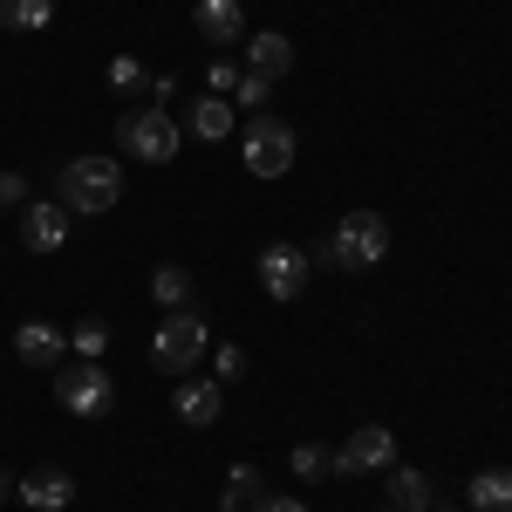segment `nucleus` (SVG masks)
Segmentation results:
<instances>
[{
  "mask_svg": "<svg viewBox=\"0 0 512 512\" xmlns=\"http://www.w3.org/2000/svg\"><path fill=\"white\" fill-rule=\"evenodd\" d=\"M55 198L76 212V219H96V212H110L123 198V171L117 158H69L62 164V178H55Z\"/></svg>",
  "mask_w": 512,
  "mask_h": 512,
  "instance_id": "nucleus-1",
  "label": "nucleus"
},
{
  "mask_svg": "<svg viewBox=\"0 0 512 512\" xmlns=\"http://www.w3.org/2000/svg\"><path fill=\"white\" fill-rule=\"evenodd\" d=\"M383 253H390V226H383V212H342L335 233H328V246H321V260H335V267H349V274L376 267Z\"/></svg>",
  "mask_w": 512,
  "mask_h": 512,
  "instance_id": "nucleus-2",
  "label": "nucleus"
},
{
  "mask_svg": "<svg viewBox=\"0 0 512 512\" xmlns=\"http://www.w3.org/2000/svg\"><path fill=\"white\" fill-rule=\"evenodd\" d=\"M205 315L198 308H171V315L158 321V335H151V362L158 369H198V355H205Z\"/></svg>",
  "mask_w": 512,
  "mask_h": 512,
  "instance_id": "nucleus-3",
  "label": "nucleus"
},
{
  "mask_svg": "<svg viewBox=\"0 0 512 512\" xmlns=\"http://www.w3.org/2000/svg\"><path fill=\"white\" fill-rule=\"evenodd\" d=\"M55 396H62V410H69V417H110L117 383H110V369H103V362H69V369H55Z\"/></svg>",
  "mask_w": 512,
  "mask_h": 512,
  "instance_id": "nucleus-4",
  "label": "nucleus"
},
{
  "mask_svg": "<svg viewBox=\"0 0 512 512\" xmlns=\"http://www.w3.org/2000/svg\"><path fill=\"white\" fill-rule=\"evenodd\" d=\"M239 144H246V171H253V178H280V171H294V151H301L294 123H280V117H253Z\"/></svg>",
  "mask_w": 512,
  "mask_h": 512,
  "instance_id": "nucleus-5",
  "label": "nucleus"
},
{
  "mask_svg": "<svg viewBox=\"0 0 512 512\" xmlns=\"http://www.w3.org/2000/svg\"><path fill=\"white\" fill-rule=\"evenodd\" d=\"M117 144L130 151V158H144V164H171V158H178V123L164 117V103L130 110V117L117 123Z\"/></svg>",
  "mask_w": 512,
  "mask_h": 512,
  "instance_id": "nucleus-6",
  "label": "nucleus"
},
{
  "mask_svg": "<svg viewBox=\"0 0 512 512\" xmlns=\"http://www.w3.org/2000/svg\"><path fill=\"white\" fill-rule=\"evenodd\" d=\"M396 465V431L390 424H362L349 431V444L335 451V478H369V472H390Z\"/></svg>",
  "mask_w": 512,
  "mask_h": 512,
  "instance_id": "nucleus-7",
  "label": "nucleus"
},
{
  "mask_svg": "<svg viewBox=\"0 0 512 512\" xmlns=\"http://www.w3.org/2000/svg\"><path fill=\"white\" fill-rule=\"evenodd\" d=\"M76 233V212L62 205V198H28L21 205V246L28 253H62Z\"/></svg>",
  "mask_w": 512,
  "mask_h": 512,
  "instance_id": "nucleus-8",
  "label": "nucleus"
},
{
  "mask_svg": "<svg viewBox=\"0 0 512 512\" xmlns=\"http://www.w3.org/2000/svg\"><path fill=\"white\" fill-rule=\"evenodd\" d=\"M308 274H315V260H308L301 246H287V239H274V246L260 253V287H267V301H301V294H308Z\"/></svg>",
  "mask_w": 512,
  "mask_h": 512,
  "instance_id": "nucleus-9",
  "label": "nucleus"
},
{
  "mask_svg": "<svg viewBox=\"0 0 512 512\" xmlns=\"http://www.w3.org/2000/svg\"><path fill=\"white\" fill-rule=\"evenodd\" d=\"M192 28H198V41H212V48H233V41H246V7H239V0H198Z\"/></svg>",
  "mask_w": 512,
  "mask_h": 512,
  "instance_id": "nucleus-10",
  "label": "nucleus"
},
{
  "mask_svg": "<svg viewBox=\"0 0 512 512\" xmlns=\"http://www.w3.org/2000/svg\"><path fill=\"white\" fill-rule=\"evenodd\" d=\"M226 383H205V376H192V383H178V396H171V410H178V424H192V431H205V424H219V410H226Z\"/></svg>",
  "mask_w": 512,
  "mask_h": 512,
  "instance_id": "nucleus-11",
  "label": "nucleus"
},
{
  "mask_svg": "<svg viewBox=\"0 0 512 512\" xmlns=\"http://www.w3.org/2000/svg\"><path fill=\"white\" fill-rule=\"evenodd\" d=\"M62 349H69V335H62V328H48V321H21V328H14V355H21L28 369H55Z\"/></svg>",
  "mask_w": 512,
  "mask_h": 512,
  "instance_id": "nucleus-12",
  "label": "nucleus"
},
{
  "mask_svg": "<svg viewBox=\"0 0 512 512\" xmlns=\"http://www.w3.org/2000/svg\"><path fill=\"white\" fill-rule=\"evenodd\" d=\"M246 69H253V76H267V82H280L287 69H294V41L280 35V28L253 35V41H246Z\"/></svg>",
  "mask_w": 512,
  "mask_h": 512,
  "instance_id": "nucleus-13",
  "label": "nucleus"
},
{
  "mask_svg": "<svg viewBox=\"0 0 512 512\" xmlns=\"http://www.w3.org/2000/svg\"><path fill=\"white\" fill-rule=\"evenodd\" d=\"M21 506H35V512L76 506V478H69V472H28V478H21Z\"/></svg>",
  "mask_w": 512,
  "mask_h": 512,
  "instance_id": "nucleus-14",
  "label": "nucleus"
},
{
  "mask_svg": "<svg viewBox=\"0 0 512 512\" xmlns=\"http://www.w3.org/2000/svg\"><path fill=\"white\" fill-rule=\"evenodd\" d=\"M185 130L192 137H205V144H219V137H233V103L226 96H192V110H185Z\"/></svg>",
  "mask_w": 512,
  "mask_h": 512,
  "instance_id": "nucleus-15",
  "label": "nucleus"
},
{
  "mask_svg": "<svg viewBox=\"0 0 512 512\" xmlns=\"http://www.w3.org/2000/svg\"><path fill=\"white\" fill-rule=\"evenodd\" d=\"M390 512H431L437 506V492H431V478L417 472V465H390Z\"/></svg>",
  "mask_w": 512,
  "mask_h": 512,
  "instance_id": "nucleus-16",
  "label": "nucleus"
},
{
  "mask_svg": "<svg viewBox=\"0 0 512 512\" xmlns=\"http://www.w3.org/2000/svg\"><path fill=\"white\" fill-rule=\"evenodd\" d=\"M465 506L472 512H512V472L506 465H485L478 478H465Z\"/></svg>",
  "mask_w": 512,
  "mask_h": 512,
  "instance_id": "nucleus-17",
  "label": "nucleus"
},
{
  "mask_svg": "<svg viewBox=\"0 0 512 512\" xmlns=\"http://www.w3.org/2000/svg\"><path fill=\"white\" fill-rule=\"evenodd\" d=\"M0 28H14V35L55 28V0H0Z\"/></svg>",
  "mask_w": 512,
  "mask_h": 512,
  "instance_id": "nucleus-18",
  "label": "nucleus"
},
{
  "mask_svg": "<svg viewBox=\"0 0 512 512\" xmlns=\"http://www.w3.org/2000/svg\"><path fill=\"white\" fill-rule=\"evenodd\" d=\"M151 301H158L164 315H171V308H192V274H185L178 260H164L158 274H151Z\"/></svg>",
  "mask_w": 512,
  "mask_h": 512,
  "instance_id": "nucleus-19",
  "label": "nucleus"
},
{
  "mask_svg": "<svg viewBox=\"0 0 512 512\" xmlns=\"http://www.w3.org/2000/svg\"><path fill=\"white\" fill-rule=\"evenodd\" d=\"M103 82H110L117 96H151V69H144L137 55H110V69H103Z\"/></svg>",
  "mask_w": 512,
  "mask_h": 512,
  "instance_id": "nucleus-20",
  "label": "nucleus"
},
{
  "mask_svg": "<svg viewBox=\"0 0 512 512\" xmlns=\"http://www.w3.org/2000/svg\"><path fill=\"white\" fill-rule=\"evenodd\" d=\"M69 349H76V362H103V349H110V328L89 315V321H76L69 328Z\"/></svg>",
  "mask_w": 512,
  "mask_h": 512,
  "instance_id": "nucleus-21",
  "label": "nucleus"
},
{
  "mask_svg": "<svg viewBox=\"0 0 512 512\" xmlns=\"http://www.w3.org/2000/svg\"><path fill=\"white\" fill-rule=\"evenodd\" d=\"M335 472V451H321V444H294V478H328Z\"/></svg>",
  "mask_w": 512,
  "mask_h": 512,
  "instance_id": "nucleus-22",
  "label": "nucleus"
},
{
  "mask_svg": "<svg viewBox=\"0 0 512 512\" xmlns=\"http://www.w3.org/2000/svg\"><path fill=\"white\" fill-rule=\"evenodd\" d=\"M267 96H274V82H267V76H253V69H239V89H233V103H246V110L260 117V110H267Z\"/></svg>",
  "mask_w": 512,
  "mask_h": 512,
  "instance_id": "nucleus-23",
  "label": "nucleus"
},
{
  "mask_svg": "<svg viewBox=\"0 0 512 512\" xmlns=\"http://www.w3.org/2000/svg\"><path fill=\"white\" fill-rule=\"evenodd\" d=\"M260 499V472L253 465H233V478H226V506H253Z\"/></svg>",
  "mask_w": 512,
  "mask_h": 512,
  "instance_id": "nucleus-24",
  "label": "nucleus"
},
{
  "mask_svg": "<svg viewBox=\"0 0 512 512\" xmlns=\"http://www.w3.org/2000/svg\"><path fill=\"white\" fill-rule=\"evenodd\" d=\"M205 89H212V96H233V89H239V69L226 62V55H212V69H205Z\"/></svg>",
  "mask_w": 512,
  "mask_h": 512,
  "instance_id": "nucleus-25",
  "label": "nucleus"
},
{
  "mask_svg": "<svg viewBox=\"0 0 512 512\" xmlns=\"http://www.w3.org/2000/svg\"><path fill=\"white\" fill-rule=\"evenodd\" d=\"M239 376H246V349L226 342V349H219V383H239Z\"/></svg>",
  "mask_w": 512,
  "mask_h": 512,
  "instance_id": "nucleus-26",
  "label": "nucleus"
},
{
  "mask_svg": "<svg viewBox=\"0 0 512 512\" xmlns=\"http://www.w3.org/2000/svg\"><path fill=\"white\" fill-rule=\"evenodd\" d=\"M0 205H28V178L21 171H0Z\"/></svg>",
  "mask_w": 512,
  "mask_h": 512,
  "instance_id": "nucleus-27",
  "label": "nucleus"
},
{
  "mask_svg": "<svg viewBox=\"0 0 512 512\" xmlns=\"http://www.w3.org/2000/svg\"><path fill=\"white\" fill-rule=\"evenodd\" d=\"M253 512H308L301 499H253Z\"/></svg>",
  "mask_w": 512,
  "mask_h": 512,
  "instance_id": "nucleus-28",
  "label": "nucleus"
},
{
  "mask_svg": "<svg viewBox=\"0 0 512 512\" xmlns=\"http://www.w3.org/2000/svg\"><path fill=\"white\" fill-rule=\"evenodd\" d=\"M431 512H458V506H431Z\"/></svg>",
  "mask_w": 512,
  "mask_h": 512,
  "instance_id": "nucleus-29",
  "label": "nucleus"
},
{
  "mask_svg": "<svg viewBox=\"0 0 512 512\" xmlns=\"http://www.w3.org/2000/svg\"><path fill=\"white\" fill-rule=\"evenodd\" d=\"M219 512H246V506H219Z\"/></svg>",
  "mask_w": 512,
  "mask_h": 512,
  "instance_id": "nucleus-30",
  "label": "nucleus"
},
{
  "mask_svg": "<svg viewBox=\"0 0 512 512\" xmlns=\"http://www.w3.org/2000/svg\"><path fill=\"white\" fill-rule=\"evenodd\" d=\"M0 492H7V478H0Z\"/></svg>",
  "mask_w": 512,
  "mask_h": 512,
  "instance_id": "nucleus-31",
  "label": "nucleus"
}]
</instances>
